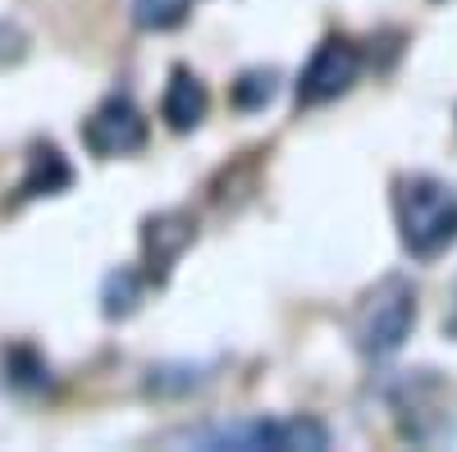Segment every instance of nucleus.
Here are the masks:
<instances>
[{"instance_id":"nucleus-5","label":"nucleus","mask_w":457,"mask_h":452,"mask_svg":"<svg viewBox=\"0 0 457 452\" xmlns=\"http://www.w3.org/2000/svg\"><path fill=\"white\" fill-rule=\"evenodd\" d=\"M83 142H87L92 156H101V160L133 156V151L146 146V119H142V110L129 96H110V101H101L87 115Z\"/></svg>"},{"instance_id":"nucleus-6","label":"nucleus","mask_w":457,"mask_h":452,"mask_svg":"<svg viewBox=\"0 0 457 452\" xmlns=\"http://www.w3.org/2000/svg\"><path fill=\"white\" fill-rule=\"evenodd\" d=\"M206 83L197 78L193 69H174L170 73V83H165V96H161V119L174 128V133H187V128H197L206 119Z\"/></svg>"},{"instance_id":"nucleus-4","label":"nucleus","mask_w":457,"mask_h":452,"mask_svg":"<svg viewBox=\"0 0 457 452\" xmlns=\"http://www.w3.org/2000/svg\"><path fill=\"white\" fill-rule=\"evenodd\" d=\"M361 73V55L353 42H343V37H325L316 46V55L307 60L297 78V105H325V101H338L357 83Z\"/></svg>"},{"instance_id":"nucleus-7","label":"nucleus","mask_w":457,"mask_h":452,"mask_svg":"<svg viewBox=\"0 0 457 452\" xmlns=\"http://www.w3.org/2000/svg\"><path fill=\"white\" fill-rule=\"evenodd\" d=\"M69 165H64V156L55 146H46V151H37L32 156V174L23 178V197H42V193H60V187H69Z\"/></svg>"},{"instance_id":"nucleus-1","label":"nucleus","mask_w":457,"mask_h":452,"mask_svg":"<svg viewBox=\"0 0 457 452\" xmlns=\"http://www.w3.org/2000/svg\"><path fill=\"white\" fill-rule=\"evenodd\" d=\"M398 238L411 260H435L457 242V193L430 174L398 178L394 187Z\"/></svg>"},{"instance_id":"nucleus-9","label":"nucleus","mask_w":457,"mask_h":452,"mask_svg":"<svg viewBox=\"0 0 457 452\" xmlns=\"http://www.w3.org/2000/svg\"><path fill=\"white\" fill-rule=\"evenodd\" d=\"M270 96H275V73L270 69H265V73H243L238 87H234V101L243 110H256V105H265Z\"/></svg>"},{"instance_id":"nucleus-8","label":"nucleus","mask_w":457,"mask_h":452,"mask_svg":"<svg viewBox=\"0 0 457 452\" xmlns=\"http://www.w3.org/2000/svg\"><path fill=\"white\" fill-rule=\"evenodd\" d=\"M193 0H133V23L146 32H170L187 19Z\"/></svg>"},{"instance_id":"nucleus-2","label":"nucleus","mask_w":457,"mask_h":452,"mask_svg":"<svg viewBox=\"0 0 457 452\" xmlns=\"http://www.w3.org/2000/svg\"><path fill=\"white\" fill-rule=\"evenodd\" d=\"M416 325V288L403 275L379 279L353 311V338L366 357H394Z\"/></svg>"},{"instance_id":"nucleus-3","label":"nucleus","mask_w":457,"mask_h":452,"mask_svg":"<svg viewBox=\"0 0 457 452\" xmlns=\"http://www.w3.org/2000/svg\"><path fill=\"white\" fill-rule=\"evenodd\" d=\"M202 448H238V452H320L329 448V430L312 416H270V421H243L202 434Z\"/></svg>"}]
</instances>
